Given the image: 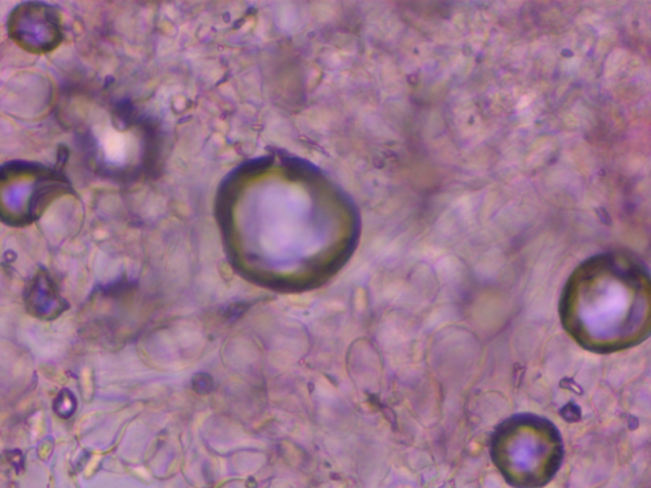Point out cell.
<instances>
[{
	"label": "cell",
	"mask_w": 651,
	"mask_h": 488,
	"mask_svg": "<svg viewBox=\"0 0 651 488\" xmlns=\"http://www.w3.org/2000/svg\"><path fill=\"white\" fill-rule=\"evenodd\" d=\"M25 307L40 320H54L68 309V303L57 293L47 276H40L25 294Z\"/></svg>",
	"instance_id": "4"
},
{
	"label": "cell",
	"mask_w": 651,
	"mask_h": 488,
	"mask_svg": "<svg viewBox=\"0 0 651 488\" xmlns=\"http://www.w3.org/2000/svg\"><path fill=\"white\" fill-rule=\"evenodd\" d=\"M563 453L561 434L556 426L534 414H519L504 421L491 443L495 463L519 487H537L551 480Z\"/></svg>",
	"instance_id": "2"
},
{
	"label": "cell",
	"mask_w": 651,
	"mask_h": 488,
	"mask_svg": "<svg viewBox=\"0 0 651 488\" xmlns=\"http://www.w3.org/2000/svg\"><path fill=\"white\" fill-rule=\"evenodd\" d=\"M650 285L638 257L620 250L590 257L563 290L558 313L565 331L595 354L638 346L650 335Z\"/></svg>",
	"instance_id": "1"
},
{
	"label": "cell",
	"mask_w": 651,
	"mask_h": 488,
	"mask_svg": "<svg viewBox=\"0 0 651 488\" xmlns=\"http://www.w3.org/2000/svg\"><path fill=\"white\" fill-rule=\"evenodd\" d=\"M224 488H246L243 484H231V486H226Z\"/></svg>",
	"instance_id": "6"
},
{
	"label": "cell",
	"mask_w": 651,
	"mask_h": 488,
	"mask_svg": "<svg viewBox=\"0 0 651 488\" xmlns=\"http://www.w3.org/2000/svg\"><path fill=\"white\" fill-rule=\"evenodd\" d=\"M65 190L50 170L31 165H9L0 170V211L14 202L1 220L8 226H25L38 219L45 207Z\"/></svg>",
	"instance_id": "3"
},
{
	"label": "cell",
	"mask_w": 651,
	"mask_h": 488,
	"mask_svg": "<svg viewBox=\"0 0 651 488\" xmlns=\"http://www.w3.org/2000/svg\"><path fill=\"white\" fill-rule=\"evenodd\" d=\"M54 408H55V412L60 417L69 419L76 408V401L74 395H71L69 390L64 389L63 392L57 395V401L54 403Z\"/></svg>",
	"instance_id": "5"
}]
</instances>
